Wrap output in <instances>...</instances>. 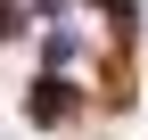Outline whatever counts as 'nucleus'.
<instances>
[{"instance_id":"obj_1","label":"nucleus","mask_w":148,"mask_h":140,"mask_svg":"<svg viewBox=\"0 0 148 140\" xmlns=\"http://www.w3.org/2000/svg\"><path fill=\"white\" fill-rule=\"evenodd\" d=\"M74 107H82V99H74V91H66L58 74H41V82H33V115H41V124H66Z\"/></svg>"},{"instance_id":"obj_2","label":"nucleus","mask_w":148,"mask_h":140,"mask_svg":"<svg viewBox=\"0 0 148 140\" xmlns=\"http://www.w3.org/2000/svg\"><path fill=\"white\" fill-rule=\"evenodd\" d=\"M8 33H25V8H16V0H0V41H8Z\"/></svg>"}]
</instances>
